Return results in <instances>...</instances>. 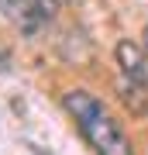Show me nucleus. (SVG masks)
<instances>
[{
	"instance_id": "f257e3e1",
	"label": "nucleus",
	"mask_w": 148,
	"mask_h": 155,
	"mask_svg": "<svg viewBox=\"0 0 148 155\" xmlns=\"http://www.w3.org/2000/svg\"><path fill=\"white\" fill-rule=\"evenodd\" d=\"M79 131L86 134V141L97 148V155H134L131 152V141H127L124 131L104 114V107L93 110L90 117H83V121H79Z\"/></svg>"
},
{
	"instance_id": "f03ea898",
	"label": "nucleus",
	"mask_w": 148,
	"mask_h": 155,
	"mask_svg": "<svg viewBox=\"0 0 148 155\" xmlns=\"http://www.w3.org/2000/svg\"><path fill=\"white\" fill-rule=\"evenodd\" d=\"M117 66H121V72H124L127 83L148 90V52L141 48V45H134V41H127V38L117 41Z\"/></svg>"
},
{
	"instance_id": "7ed1b4c3",
	"label": "nucleus",
	"mask_w": 148,
	"mask_h": 155,
	"mask_svg": "<svg viewBox=\"0 0 148 155\" xmlns=\"http://www.w3.org/2000/svg\"><path fill=\"white\" fill-rule=\"evenodd\" d=\"M62 107L76 117V124L83 121V117H90L93 110H100V100L93 93H86V90H66L62 93Z\"/></svg>"
},
{
	"instance_id": "20e7f679",
	"label": "nucleus",
	"mask_w": 148,
	"mask_h": 155,
	"mask_svg": "<svg viewBox=\"0 0 148 155\" xmlns=\"http://www.w3.org/2000/svg\"><path fill=\"white\" fill-rule=\"evenodd\" d=\"M11 7L14 0H0V21H11Z\"/></svg>"
},
{
	"instance_id": "39448f33",
	"label": "nucleus",
	"mask_w": 148,
	"mask_h": 155,
	"mask_svg": "<svg viewBox=\"0 0 148 155\" xmlns=\"http://www.w3.org/2000/svg\"><path fill=\"white\" fill-rule=\"evenodd\" d=\"M141 48L148 52V28H145V35H141Z\"/></svg>"
}]
</instances>
